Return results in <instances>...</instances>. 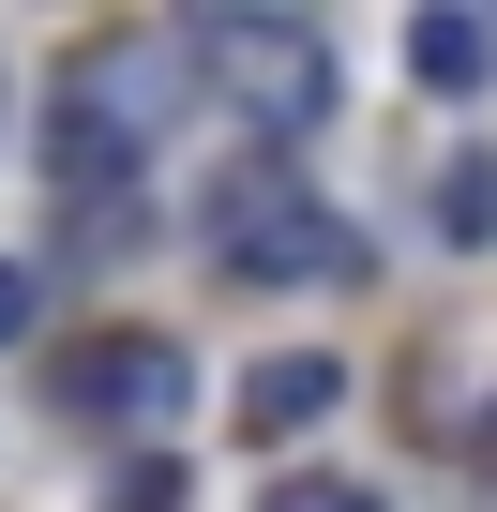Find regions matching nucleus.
<instances>
[{
    "instance_id": "obj_1",
    "label": "nucleus",
    "mask_w": 497,
    "mask_h": 512,
    "mask_svg": "<svg viewBox=\"0 0 497 512\" xmlns=\"http://www.w3.org/2000/svg\"><path fill=\"white\" fill-rule=\"evenodd\" d=\"M181 61H196V46H151V31H106V46L61 61V136H46L61 196H121V181L151 166V121H166Z\"/></svg>"
},
{
    "instance_id": "obj_2",
    "label": "nucleus",
    "mask_w": 497,
    "mask_h": 512,
    "mask_svg": "<svg viewBox=\"0 0 497 512\" xmlns=\"http://www.w3.org/2000/svg\"><path fill=\"white\" fill-rule=\"evenodd\" d=\"M196 76L226 91V121H257V136H317L332 121V31H302V16H211Z\"/></svg>"
},
{
    "instance_id": "obj_3",
    "label": "nucleus",
    "mask_w": 497,
    "mask_h": 512,
    "mask_svg": "<svg viewBox=\"0 0 497 512\" xmlns=\"http://www.w3.org/2000/svg\"><path fill=\"white\" fill-rule=\"evenodd\" d=\"M211 256H226L241 287H317V272H347V226L287 166H226L211 181Z\"/></svg>"
},
{
    "instance_id": "obj_4",
    "label": "nucleus",
    "mask_w": 497,
    "mask_h": 512,
    "mask_svg": "<svg viewBox=\"0 0 497 512\" xmlns=\"http://www.w3.org/2000/svg\"><path fill=\"white\" fill-rule=\"evenodd\" d=\"M181 392H196V377H181V347H166V332H106V347H76V362H61V407H76V422H121V437H166V422H181Z\"/></svg>"
},
{
    "instance_id": "obj_5",
    "label": "nucleus",
    "mask_w": 497,
    "mask_h": 512,
    "mask_svg": "<svg viewBox=\"0 0 497 512\" xmlns=\"http://www.w3.org/2000/svg\"><path fill=\"white\" fill-rule=\"evenodd\" d=\"M332 392H347V362L332 347H287V362H257V377H241V437H302V422H332Z\"/></svg>"
},
{
    "instance_id": "obj_6",
    "label": "nucleus",
    "mask_w": 497,
    "mask_h": 512,
    "mask_svg": "<svg viewBox=\"0 0 497 512\" xmlns=\"http://www.w3.org/2000/svg\"><path fill=\"white\" fill-rule=\"evenodd\" d=\"M407 76H422V91H482V76H497V31H482V16H422V31H407Z\"/></svg>"
},
{
    "instance_id": "obj_7",
    "label": "nucleus",
    "mask_w": 497,
    "mask_h": 512,
    "mask_svg": "<svg viewBox=\"0 0 497 512\" xmlns=\"http://www.w3.org/2000/svg\"><path fill=\"white\" fill-rule=\"evenodd\" d=\"M437 226H452V241H497V166H452V181H437Z\"/></svg>"
},
{
    "instance_id": "obj_8",
    "label": "nucleus",
    "mask_w": 497,
    "mask_h": 512,
    "mask_svg": "<svg viewBox=\"0 0 497 512\" xmlns=\"http://www.w3.org/2000/svg\"><path fill=\"white\" fill-rule=\"evenodd\" d=\"M257 512H392V497H377V482H272Z\"/></svg>"
},
{
    "instance_id": "obj_9",
    "label": "nucleus",
    "mask_w": 497,
    "mask_h": 512,
    "mask_svg": "<svg viewBox=\"0 0 497 512\" xmlns=\"http://www.w3.org/2000/svg\"><path fill=\"white\" fill-rule=\"evenodd\" d=\"M106 512H181V467H166V452H136V467H121V497H106Z\"/></svg>"
},
{
    "instance_id": "obj_10",
    "label": "nucleus",
    "mask_w": 497,
    "mask_h": 512,
    "mask_svg": "<svg viewBox=\"0 0 497 512\" xmlns=\"http://www.w3.org/2000/svg\"><path fill=\"white\" fill-rule=\"evenodd\" d=\"M16 332H31V272L0 256V347H16Z\"/></svg>"
}]
</instances>
